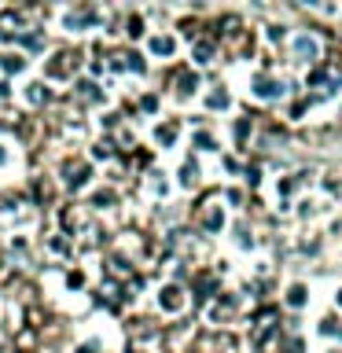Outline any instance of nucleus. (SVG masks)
I'll return each mask as SVG.
<instances>
[{
    "mask_svg": "<svg viewBox=\"0 0 342 353\" xmlns=\"http://www.w3.org/2000/svg\"><path fill=\"white\" fill-rule=\"evenodd\" d=\"M26 100H30V103H48V89H45V85H30V89H26Z\"/></svg>",
    "mask_w": 342,
    "mask_h": 353,
    "instance_id": "6",
    "label": "nucleus"
},
{
    "mask_svg": "<svg viewBox=\"0 0 342 353\" xmlns=\"http://www.w3.org/2000/svg\"><path fill=\"white\" fill-rule=\"evenodd\" d=\"M180 184H184V188L195 184V166H184V169H180Z\"/></svg>",
    "mask_w": 342,
    "mask_h": 353,
    "instance_id": "11",
    "label": "nucleus"
},
{
    "mask_svg": "<svg viewBox=\"0 0 342 353\" xmlns=\"http://www.w3.org/2000/svg\"><path fill=\"white\" fill-rule=\"evenodd\" d=\"M339 306H342V291H339Z\"/></svg>",
    "mask_w": 342,
    "mask_h": 353,
    "instance_id": "17",
    "label": "nucleus"
},
{
    "mask_svg": "<svg viewBox=\"0 0 342 353\" xmlns=\"http://www.w3.org/2000/svg\"><path fill=\"white\" fill-rule=\"evenodd\" d=\"M213 59V45L206 41V45H195V63H202V67H206V63Z\"/></svg>",
    "mask_w": 342,
    "mask_h": 353,
    "instance_id": "8",
    "label": "nucleus"
},
{
    "mask_svg": "<svg viewBox=\"0 0 342 353\" xmlns=\"http://www.w3.org/2000/svg\"><path fill=\"white\" fill-rule=\"evenodd\" d=\"M195 147H199V151H213V136L199 133V136H195Z\"/></svg>",
    "mask_w": 342,
    "mask_h": 353,
    "instance_id": "12",
    "label": "nucleus"
},
{
    "mask_svg": "<svg viewBox=\"0 0 342 353\" xmlns=\"http://www.w3.org/2000/svg\"><path fill=\"white\" fill-rule=\"evenodd\" d=\"M232 133H236V136H239V140H243V136H247V133H250V125H247V122H236V129H232Z\"/></svg>",
    "mask_w": 342,
    "mask_h": 353,
    "instance_id": "14",
    "label": "nucleus"
},
{
    "mask_svg": "<svg viewBox=\"0 0 342 353\" xmlns=\"http://www.w3.org/2000/svg\"><path fill=\"white\" fill-rule=\"evenodd\" d=\"M155 52V56H169V52H177V41L173 37H151V45H147Z\"/></svg>",
    "mask_w": 342,
    "mask_h": 353,
    "instance_id": "4",
    "label": "nucleus"
},
{
    "mask_svg": "<svg viewBox=\"0 0 342 353\" xmlns=\"http://www.w3.org/2000/svg\"><path fill=\"white\" fill-rule=\"evenodd\" d=\"M287 85L284 81H276V78H258V85H254V92L261 96V100H280Z\"/></svg>",
    "mask_w": 342,
    "mask_h": 353,
    "instance_id": "1",
    "label": "nucleus"
},
{
    "mask_svg": "<svg viewBox=\"0 0 342 353\" xmlns=\"http://www.w3.org/2000/svg\"><path fill=\"white\" fill-rule=\"evenodd\" d=\"M180 302H184V291H180V287H166L162 291V309L173 313V309H180Z\"/></svg>",
    "mask_w": 342,
    "mask_h": 353,
    "instance_id": "3",
    "label": "nucleus"
},
{
    "mask_svg": "<svg viewBox=\"0 0 342 353\" xmlns=\"http://www.w3.org/2000/svg\"><path fill=\"white\" fill-rule=\"evenodd\" d=\"M206 107H210V111H221V107H228V92H221V89L210 92V96H206Z\"/></svg>",
    "mask_w": 342,
    "mask_h": 353,
    "instance_id": "7",
    "label": "nucleus"
},
{
    "mask_svg": "<svg viewBox=\"0 0 342 353\" xmlns=\"http://www.w3.org/2000/svg\"><path fill=\"white\" fill-rule=\"evenodd\" d=\"M287 306H295V309L306 306V287H302V284H295L291 291H287Z\"/></svg>",
    "mask_w": 342,
    "mask_h": 353,
    "instance_id": "5",
    "label": "nucleus"
},
{
    "mask_svg": "<svg viewBox=\"0 0 342 353\" xmlns=\"http://www.w3.org/2000/svg\"><path fill=\"white\" fill-rule=\"evenodd\" d=\"M0 67H4L8 74H19V70H23V59H19V56H4V59H0Z\"/></svg>",
    "mask_w": 342,
    "mask_h": 353,
    "instance_id": "9",
    "label": "nucleus"
},
{
    "mask_svg": "<svg viewBox=\"0 0 342 353\" xmlns=\"http://www.w3.org/2000/svg\"><path fill=\"white\" fill-rule=\"evenodd\" d=\"M23 45L37 52V48H41V37H37V34H23Z\"/></svg>",
    "mask_w": 342,
    "mask_h": 353,
    "instance_id": "13",
    "label": "nucleus"
},
{
    "mask_svg": "<svg viewBox=\"0 0 342 353\" xmlns=\"http://www.w3.org/2000/svg\"><path fill=\"white\" fill-rule=\"evenodd\" d=\"M221 224H224V213H221V210H210L206 228H210V232H221Z\"/></svg>",
    "mask_w": 342,
    "mask_h": 353,
    "instance_id": "10",
    "label": "nucleus"
},
{
    "mask_svg": "<svg viewBox=\"0 0 342 353\" xmlns=\"http://www.w3.org/2000/svg\"><path fill=\"white\" fill-rule=\"evenodd\" d=\"M4 158H8V155H4V147H0V166H4Z\"/></svg>",
    "mask_w": 342,
    "mask_h": 353,
    "instance_id": "16",
    "label": "nucleus"
},
{
    "mask_svg": "<svg viewBox=\"0 0 342 353\" xmlns=\"http://www.w3.org/2000/svg\"><path fill=\"white\" fill-rule=\"evenodd\" d=\"M291 48H295V56H298V59H317V52H320L313 37H295V45H291Z\"/></svg>",
    "mask_w": 342,
    "mask_h": 353,
    "instance_id": "2",
    "label": "nucleus"
},
{
    "mask_svg": "<svg viewBox=\"0 0 342 353\" xmlns=\"http://www.w3.org/2000/svg\"><path fill=\"white\" fill-rule=\"evenodd\" d=\"M129 70L140 74V70H144V59H140V56H129Z\"/></svg>",
    "mask_w": 342,
    "mask_h": 353,
    "instance_id": "15",
    "label": "nucleus"
}]
</instances>
